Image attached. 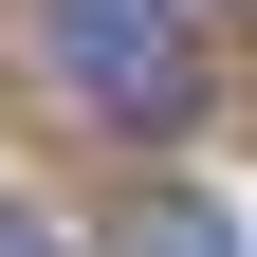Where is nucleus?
<instances>
[{
    "label": "nucleus",
    "instance_id": "obj_1",
    "mask_svg": "<svg viewBox=\"0 0 257 257\" xmlns=\"http://www.w3.org/2000/svg\"><path fill=\"white\" fill-rule=\"evenodd\" d=\"M37 55H55L110 128H184V110H202V37H184V0H37Z\"/></svg>",
    "mask_w": 257,
    "mask_h": 257
},
{
    "label": "nucleus",
    "instance_id": "obj_2",
    "mask_svg": "<svg viewBox=\"0 0 257 257\" xmlns=\"http://www.w3.org/2000/svg\"><path fill=\"white\" fill-rule=\"evenodd\" d=\"M128 257H239V239H220V202H184V184H147V202H128Z\"/></svg>",
    "mask_w": 257,
    "mask_h": 257
},
{
    "label": "nucleus",
    "instance_id": "obj_3",
    "mask_svg": "<svg viewBox=\"0 0 257 257\" xmlns=\"http://www.w3.org/2000/svg\"><path fill=\"white\" fill-rule=\"evenodd\" d=\"M0 257H55V220H37V202H0Z\"/></svg>",
    "mask_w": 257,
    "mask_h": 257
}]
</instances>
